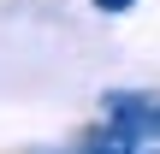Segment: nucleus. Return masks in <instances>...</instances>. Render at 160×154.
Wrapping results in <instances>:
<instances>
[{"mask_svg":"<svg viewBox=\"0 0 160 154\" xmlns=\"http://www.w3.org/2000/svg\"><path fill=\"white\" fill-rule=\"evenodd\" d=\"M101 107H107V119H113L119 131H131L137 142H160V95L154 89H119V95H107Z\"/></svg>","mask_w":160,"mask_h":154,"instance_id":"1","label":"nucleus"},{"mask_svg":"<svg viewBox=\"0 0 160 154\" xmlns=\"http://www.w3.org/2000/svg\"><path fill=\"white\" fill-rule=\"evenodd\" d=\"M101 12H131V0H95Z\"/></svg>","mask_w":160,"mask_h":154,"instance_id":"2","label":"nucleus"}]
</instances>
